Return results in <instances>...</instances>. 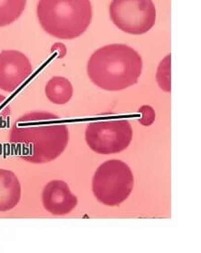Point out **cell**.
Returning <instances> with one entry per match:
<instances>
[{"label": "cell", "instance_id": "6da1fadb", "mask_svg": "<svg viewBox=\"0 0 201 253\" xmlns=\"http://www.w3.org/2000/svg\"><path fill=\"white\" fill-rule=\"evenodd\" d=\"M143 61L139 52L125 44H111L92 53L87 63V75L99 88L117 92L139 82Z\"/></svg>", "mask_w": 201, "mask_h": 253}, {"label": "cell", "instance_id": "7a4b0ae2", "mask_svg": "<svg viewBox=\"0 0 201 253\" xmlns=\"http://www.w3.org/2000/svg\"><path fill=\"white\" fill-rule=\"evenodd\" d=\"M42 121L17 124L10 133L14 154L33 164L48 163L67 147L69 131L65 125L42 126Z\"/></svg>", "mask_w": 201, "mask_h": 253}, {"label": "cell", "instance_id": "3957f363", "mask_svg": "<svg viewBox=\"0 0 201 253\" xmlns=\"http://www.w3.org/2000/svg\"><path fill=\"white\" fill-rule=\"evenodd\" d=\"M38 22L55 39L72 40L86 32L93 17L91 0H38Z\"/></svg>", "mask_w": 201, "mask_h": 253}, {"label": "cell", "instance_id": "277c9868", "mask_svg": "<svg viewBox=\"0 0 201 253\" xmlns=\"http://www.w3.org/2000/svg\"><path fill=\"white\" fill-rule=\"evenodd\" d=\"M134 176L130 166L121 160H108L97 168L92 177L93 195L99 203L119 206L132 193Z\"/></svg>", "mask_w": 201, "mask_h": 253}, {"label": "cell", "instance_id": "5b68a950", "mask_svg": "<svg viewBox=\"0 0 201 253\" xmlns=\"http://www.w3.org/2000/svg\"><path fill=\"white\" fill-rule=\"evenodd\" d=\"M109 15L121 31L141 36L155 26L157 11L153 0H112Z\"/></svg>", "mask_w": 201, "mask_h": 253}, {"label": "cell", "instance_id": "8992f818", "mask_svg": "<svg viewBox=\"0 0 201 253\" xmlns=\"http://www.w3.org/2000/svg\"><path fill=\"white\" fill-rule=\"evenodd\" d=\"M132 134L130 122L124 119L93 122L87 126L85 141L97 154H119L129 147Z\"/></svg>", "mask_w": 201, "mask_h": 253}, {"label": "cell", "instance_id": "52a82bcc", "mask_svg": "<svg viewBox=\"0 0 201 253\" xmlns=\"http://www.w3.org/2000/svg\"><path fill=\"white\" fill-rule=\"evenodd\" d=\"M32 72L31 62L20 51L3 50L0 53V89L14 92Z\"/></svg>", "mask_w": 201, "mask_h": 253}, {"label": "cell", "instance_id": "ba28073f", "mask_svg": "<svg viewBox=\"0 0 201 253\" xmlns=\"http://www.w3.org/2000/svg\"><path fill=\"white\" fill-rule=\"evenodd\" d=\"M43 207L54 215H65L72 212L78 204V199L71 192L68 184L64 181L49 182L42 193Z\"/></svg>", "mask_w": 201, "mask_h": 253}, {"label": "cell", "instance_id": "9c48e42d", "mask_svg": "<svg viewBox=\"0 0 201 253\" xmlns=\"http://www.w3.org/2000/svg\"><path fill=\"white\" fill-rule=\"evenodd\" d=\"M45 95L50 102L55 105L67 104L73 97L74 87L65 77H54L49 80L45 88Z\"/></svg>", "mask_w": 201, "mask_h": 253}, {"label": "cell", "instance_id": "30bf717a", "mask_svg": "<svg viewBox=\"0 0 201 253\" xmlns=\"http://www.w3.org/2000/svg\"><path fill=\"white\" fill-rule=\"evenodd\" d=\"M27 0H0V28L7 27L21 17Z\"/></svg>", "mask_w": 201, "mask_h": 253}, {"label": "cell", "instance_id": "8fae6325", "mask_svg": "<svg viewBox=\"0 0 201 253\" xmlns=\"http://www.w3.org/2000/svg\"><path fill=\"white\" fill-rule=\"evenodd\" d=\"M156 82L166 93L171 92V54L166 55L158 66Z\"/></svg>", "mask_w": 201, "mask_h": 253}, {"label": "cell", "instance_id": "7c38bea8", "mask_svg": "<svg viewBox=\"0 0 201 253\" xmlns=\"http://www.w3.org/2000/svg\"><path fill=\"white\" fill-rule=\"evenodd\" d=\"M141 114V118L139 120L142 126H150L155 121V111L150 105H142L138 110Z\"/></svg>", "mask_w": 201, "mask_h": 253}, {"label": "cell", "instance_id": "4fadbf2b", "mask_svg": "<svg viewBox=\"0 0 201 253\" xmlns=\"http://www.w3.org/2000/svg\"><path fill=\"white\" fill-rule=\"evenodd\" d=\"M54 51H57V53L59 54L58 57L59 58H63L65 57L66 54H67V49H66V46L63 43H54V45L51 47V52H54Z\"/></svg>", "mask_w": 201, "mask_h": 253}, {"label": "cell", "instance_id": "5bb4252c", "mask_svg": "<svg viewBox=\"0 0 201 253\" xmlns=\"http://www.w3.org/2000/svg\"><path fill=\"white\" fill-rule=\"evenodd\" d=\"M5 101V96H3V95H1L0 94V105H2L4 102Z\"/></svg>", "mask_w": 201, "mask_h": 253}]
</instances>
